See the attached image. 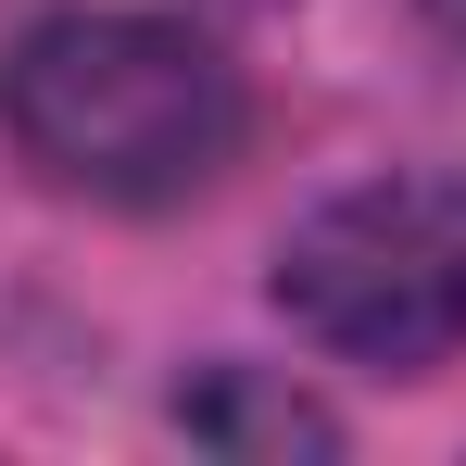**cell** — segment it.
Returning a JSON list of instances; mask_svg holds the SVG:
<instances>
[{
	"label": "cell",
	"instance_id": "6da1fadb",
	"mask_svg": "<svg viewBox=\"0 0 466 466\" xmlns=\"http://www.w3.org/2000/svg\"><path fill=\"white\" fill-rule=\"evenodd\" d=\"M0 127L76 202H189L239 152V76L215 38L164 13H51L0 64Z\"/></svg>",
	"mask_w": 466,
	"mask_h": 466
},
{
	"label": "cell",
	"instance_id": "277c9868",
	"mask_svg": "<svg viewBox=\"0 0 466 466\" xmlns=\"http://www.w3.org/2000/svg\"><path fill=\"white\" fill-rule=\"evenodd\" d=\"M429 228H441V278H454V315H466V189H429Z\"/></svg>",
	"mask_w": 466,
	"mask_h": 466
},
{
	"label": "cell",
	"instance_id": "3957f363",
	"mask_svg": "<svg viewBox=\"0 0 466 466\" xmlns=\"http://www.w3.org/2000/svg\"><path fill=\"white\" fill-rule=\"evenodd\" d=\"M177 416H189L202 441H265V454H328V441H340L303 390H252V379H202Z\"/></svg>",
	"mask_w": 466,
	"mask_h": 466
},
{
	"label": "cell",
	"instance_id": "7a4b0ae2",
	"mask_svg": "<svg viewBox=\"0 0 466 466\" xmlns=\"http://www.w3.org/2000/svg\"><path fill=\"white\" fill-rule=\"evenodd\" d=\"M278 303L303 340L379 366V379H429L441 353L466 340L454 278H441V228H429V189H340L315 202L290 252H278Z\"/></svg>",
	"mask_w": 466,
	"mask_h": 466
}]
</instances>
